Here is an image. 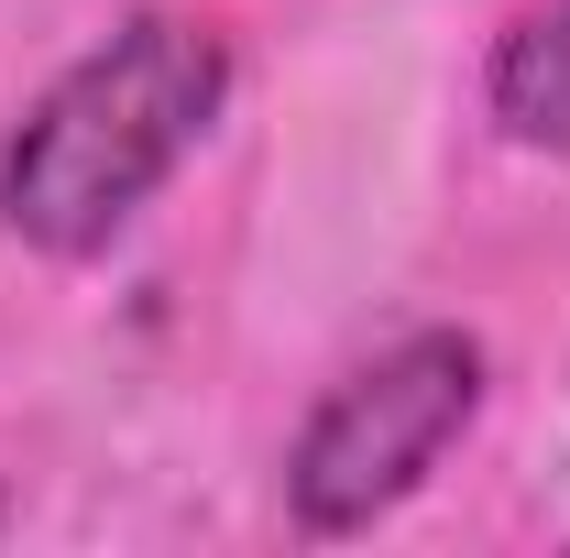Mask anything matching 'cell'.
I'll use <instances>...</instances> for the list:
<instances>
[{
	"label": "cell",
	"mask_w": 570,
	"mask_h": 558,
	"mask_svg": "<svg viewBox=\"0 0 570 558\" xmlns=\"http://www.w3.org/2000/svg\"><path fill=\"white\" fill-rule=\"evenodd\" d=\"M230 110V33L209 11H132L0 142V230L45 263H88L132 230Z\"/></svg>",
	"instance_id": "obj_1"
},
{
	"label": "cell",
	"mask_w": 570,
	"mask_h": 558,
	"mask_svg": "<svg viewBox=\"0 0 570 558\" xmlns=\"http://www.w3.org/2000/svg\"><path fill=\"white\" fill-rule=\"evenodd\" d=\"M483 383H494V361L472 329H406L373 361H352L285 449L296 537H362L373 515H395L461 449V427L483 417Z\"/></svg>",
	"instance_id": "obj_2"
},
{
	"label": "cell",
	"mask_w": 570,
	"mask_h": 558,
	"mask_svg": "<svg viewBox=\"0 0 570 558\" xmlns=\"http://www.w3.org/2000/svg\"><path fill=\"white\" fill-rule=\"evenodd\" d=\"M483 121L515 153H549L570 165V0H527L494 33V67H483Z\"/></svg>",
	"instance_id": "obj_3"
},
{
	"label": "cell",
	"mask_w": 570,
	"mask_h": 558,
	"mask_svg": "<svg viewBox=\"0 0 570 558\" xmlns=\"http://www.w3.org/2000/svg\"><path fill=\"white\" fill-rule=\"evenodd\" d=\"M0 537H11V504H0Z\"/></svg>",
	"instance_id": "obj_4"
}]
</instances>
